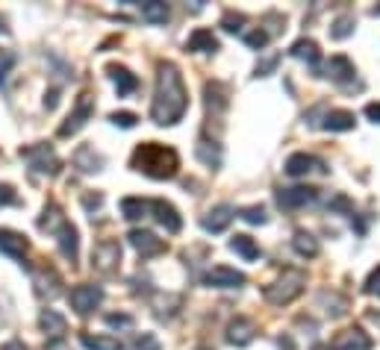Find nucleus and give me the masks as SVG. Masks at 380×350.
Instances as JSON below:
<instances>
[{
	"label": "nucleus",
	"mask_w": 380,
	"mask_h": 350,
	"mask_svg": "<svg viewBox=\"0 0 380 350\" xmlns=\"http://www.w3.org/2000/svg\"><path fill=\"white\" fill-rule=\"evenodd\" d=\"M189 106V94L183 86L174 62H159L157 68V92H154V104H151V121L157 127H171L186 115Z\"/></svg>",
	"instance_id": "1"
},
{
	"label": "nucleus",
	"mask_w": 380,
	"mask_h": 350,
	"mask_svg": "<svg viewBox=\"0 0 380 350\" xmlns=\"http://www.w3.org/2000/svg\"><path fill=\"white\" fill-rule=\"evenodd\" d=\"M136 171H142L145 177L151 180H171L180 168V156L177 150L168 144H159V142H142L133 150V159H130Z\"/></svg>",
	"instance_id": "2"
},
{
	"label": "nucleus",
	"mask_w": 380,
	"mask_h": 350,
	"mask_svg": "<svg viewBox=\"0 0 380 350\" xmlns=\"http://www.w3.org/2000/svg\"><path fill=\"white\" fill-rule=\"evenodd\" d=\"M304 286H307V274L298 268H286L271 286H266V300L274 306H286L304 292Z\"/></svg>",
	"instance_id": "3"
},
{
	"label": "nucleus",
	"mask_w": 380,
	"mask_h": 350,
	"mask_svg": "<svg viewBox=\"0 0 380 350\" xmlns=\"http://www.w3.org/2000/svg\"><path fill=\"white\" fill-rule=\"evenodd\" d=\"M21 159H27V165L32 168V174H44V177H56L59 174V156L51 144H30V147H21Z\"/></svg>",
	"instance_id": "4"
},
{
	"label": "nucleus",
	"mask_w": 380,
	"mask_h": 350,
	"mask_svg": "<svg viewBox=\"0 0 380 350\" xmlns=\"http://www.w3.org/2000/svg\"><path fill=\"white\" fill-rule=\"evenodd\" d=\"M118 265H121V244L118 242L104 239V242L94 244V250H92V268L97 274L112 277L115 271H118Z\"/></svg>",
	"instance_id": "5"
},
{
	"label": "nucleus",
	"mask_w": 380,
	"mask_h": 350,
	"mask_svg": "<svg viewBox=\"0 0 380 350\" xmlns=\"http://www.w3.org/2000/svg\"><path fill=\"white\" fill-rule=\"evenodd\" d=\"M68 300H71V309L77 315H89V312H94L97 306H101L104 289L94 286V282H80V286H74L68 292Z\"/></svg>",
	"instance_id": "6"
},
{
	"label": "nucleus",
	"mask_w": 380,
	"mask_h": 350,
	"mask_svg": "<svg viewBox=\"0 0 380 350\" xmlns=\"http://www.w3.org/2000/svg\"><path fill=\"white\" fill-rule=\"evenodd\" d=\"M92 115H94V97L92 94H80L74 112L59 127V139H68V136H74V132H80L82 127H86V121L92 118Z\"/></svg>",
	"instance_id": "7"
},
{
	"label": "nucleus",
	"mask_w": 380,
	"mask_h": 350,
	"mask_svg": "<svg viewBox=\"0 0 380 350\" xmlns=\"http://www.w3.org/2000/svg\"><path fill=\"white\" fill-rule=\"evenodd\" d=\"M204 282L209 289H239L245 286V274L236 268H227V265H212L204 274Z\"/></svg>",
	"instance_id": "8"
},
{
	"label": "nucleus",
	"mask_w": 380,
	"mask_h": 350,
	"mask_svg": "<svg viewBox=\"0 0 380 350\" xmlns=\"http://www.w3.org/2000/svg\"><path fill=\"white\" fill-rule=\"evenodd\" d=\"M286 174L289 177H307V174H327V165L319 156L309 154H292L286 159Z\"/></svg>",
	"instance_id": "9"
},
{
	"label": "nucleus",
	"mask_w": 380,
	"mask_h": 350,
	"mask_svg": "<svg viewBox=\"0 0 380 350\" xmlns=\"http://www.w3.org/2000/svg\"><path fill=\"white\" fill-rule=\"evenodd\" d=\"M327 350H372V339L362 332V327H348L330 342Z\"/></svg>",
	"instance_id": "10"
},
{
	"label": "nucleus",
	"mask_w": 380,
	"mask_h": 350,
	"mask_svg": "<svg viewBox=\"0 0 380 350\" xmlns=\"http://www.w3.org/2000/svg\"><path fill=\"white\" fill-rule=\"evenodd\" d=\"M316 197H319L316 189H309V186H292V189H280L277 192V204L283 206V209H301V206L312 204Z\"/></svg>",
	"instance_id": "11"
},
{
	"label": "nucleus",
	"mask_w": 380,
	"mask_h": 350,
	"mask_svg": "<svg viewBox=\"0 0 380 350\" xmlns=\"http://www.w3.org/2000/svg\"><path fill=\"white\" fill-rule=\"evenodd\" d=\"M127 239H130V244H133L145 259L159 256L162 250H165V242H162V239H157L151 230H130V236H127Z\"/></svg>",
	"instance_id": "12"
},
{
	"label": "nucleus",
	"mask_w": 380,
	"mask_h": 350,
	"mask_svg": "<svg viewBox=\"0 0 380 350\" xmlns=\"http://www.w3.org/2000/svg\"><path fill=\"white\" fill-rule=\"evenodd\" d=\"M233 215H236V209L230 204H219V206H212L201 218V227L207 232H224L230 227V221H233Z\"/></svg>",
	"instance_id": "13"
},
{
	"label": "nucleus",
	"mask_w": 380,
	"mask_h": 350,
	"mask_svg": "<svg viewBox=\"0 0 380 350\" xmlns=\"http://www.w3.org/2000/svg\"><path fill=\"white\" fill-rule=\"evenodd\" d=\"M321 77H330L333 82H339V86H348V82L357 77V68H354V62L348 56H330Z\"/></svg>",
	"instance_id": "14"
},
{
	"label": "nucleus",
	"mask_w": 380,
	"mask_h": 350,
	"mask_svg": "<svg viewBox=\"0 0 380 350\" xmlns=\"http://www.w3.org/2000/svg\"><path fill=\"white\" fill-rule=\"evenodd\" d=\"M257 336V324L251 318H233L227 327V342L236 347H247Z\"/></svg>",
	"instance_id": "15"
},
{
	"label": "nucleus",
	"mask_w": 380,
	"mask_h": 350,
	"mask_svg": "<svg viewBox=\"0 0 380 350\" xmlns=\"http://www.w3.org/2000/svg\"><path fill=\"white\" fill-rule=\"evenodd\" d=\"M106 74L115 82V89H118V97H127L139 89V77L133 71H127L124 65H106Z\"/></svg>",
	"instance_id": "16"
},
{
	"label": "nucleus",
	"mask_w": 380,
	"mask_h": 350,
	"mask_svg": "<svg viewBox=\"0 0 380 350\" xmlns=\"http://www.w3.org/2000/svg\"><path fill=\"white\" fill-rule=\"evenodd\" d=\"M151 209H154V215H157V221L168 230V232H180V227H183V218H180V212L168 204V200H151Z\"/></svg>",
	"instance_id": "17"
},
{
	"label": "nucleus",
	"mask_w": 380,
	"mask_h": 350,
	"mask_svg": "<svg viewBox=\"0 0 380 350\" xmlns=\"http://www.w3.org/2000/svg\"><path fill=\"white\" fill-rule=\"evenodd\" d=\"M30 250V242L24 236H18L15 230H0V254H6L12 259H24Z\"/></svg>",
	"instance_id": "18"
},
{
	"label": "nucleus",
	"mask_w": 380,
	"mask_h": 350,
	"mask_svg": "<svg viewBox=\"0 0 380 350\" xmlns=\"http://www.w3.org/2000/svg\"><path fill=\"white\" fill-rule=\"evenodd\" d=\"M186 50H192V54H216L219 50V39L212 36V30H195L192 36L186 39Z\"/></svg>",
	"instance_id": "19"
},
{
	"label": "nucleus",
	"mask_w": 380,
	"mask_h": 350,
	"mask_svg": "<svg viewBox=\"0 0 380 350\" xmlns=\"http://www.w3.org/2000/svg\"><path fill=\"white\" fill-rule=\"evenodd\" d=\"M289 54H292L295 59L307 62L312 71H319V59H321V54H319V44L312 42V39H298V42L289 47Z\"/></svg>",
	"instance_id": "20"
},
{
	"label": "nucleus",
	"mask_w": 380,
	"mask_h": 350,
	"mask_svg": "<svg viewBox=\"0 0 380 350\" xmlns=\"http://www.w3.org/2000/svg\"><path fill=\"white\" fill-rule=\"evenodd\" d=\"M354 124H357L354 112H348V109H330L324 118H321L319 127H324L330 132H345V130H354Z\"/></svg>",
	"instance_id": "21"
},
{
	"label": "nucleus",
	"mask_w": 380,
	"mask_h": 350,
	"mask_svg": "<svg viewBox=\"0 0 380 350\" xmlns=\"http://www.w3.org/2000/svg\"><path fill=\"white\" fill-rule=\"evenodd\" d=\"M74 165H77L82 174H97V171L104 168V156L94 154V147L82 144V147H77V154H74Z\"/></svg>",
	"instance_id": "22"
},
{
	"label": "nucleus",
	"mask_w": 380,
	"mask_h": 350,
	"mask_svg": "<svg viewBox=\"0 0 380 350\" xmlns=\"http://www.w3.org/2000/svg\"><path fill=\"white\" fill-rule=\"evenodd\" d=\"M56 239H59V250H62V256L65 259H71L77 262V250H80V236H77V227H71L68 221H65L56 232Z\"/></svg>",
	"instance_id": "23"
},
{
	"label": "nucleus",
	"mask_w": 380,
	"mask_h": 350,
	"mask_svg": "<svg viewBox=\"0 0 380 350\" xmlns=\"http://www.w3.org/2000/svg\"><path fill=\"white\" fill-rule=\"evenodd\" d=\"M32 286H36V294H47V297H54L59 294V274L51 271V268H39V271H32Z\"/></svg>",
	"instance_id": "24"
},
{
	"label": "nucleus",
	"mask_w": 380,
	"mask_h": 350,
	"mask_svg": "<svg viewBox=\"0 0 380 350\" xmlns=\"http://www.w3.org/2000/svg\"><path fill=\"white\" fill-rule=\"evenodd\" d=\"M39 324H42V330H44L51 339H62V336H65V330H68V321H65L56 309H42Z\"/></svg>",
	"instance_id": "25"
},
{
	"label": "nucleus",
	"mask_w": 380,
	"mask_h": 350,
	"mask_svg": "<svg viewBox=\"0 0 380 350\" xmlns=\"http://www.w3.org/2000/svg\"><path fill=\"white\" fill-rule=\"evenodd\" d=\"M292 247H295V254H298V256H307V259L319 256V250H321L319 239L312 236V232H307V230H298V232H295V239H292Z\"/></svg>",
	"instance_id": "26"
},
{
	"label": "nucleus",
	"mask_w": 380,
	"mask_h": 350,
	"mask_svg": "<svg viewBox=\"0 0 380 350\" xmlns=\"http://www.w3.org/2000/svg\"><path fill=\"white\" fill-rule=\"evenodd\" d=\"M195 154H197V159H201L204 165H209V168H219L221 165V147H219V142H209V139H197V147H195Z\"/></svg>",
	"instance_id": "27"
},
{
	"label": "nucleus",
	"mask_w": 380,
	"mask_h": 350,
	"mask_svg": "<svg viewBox=\"0 0 380 350\" xmlns=\"http://www.w3.org/2000/svg\"><path fill=\"white\" fill-rule=\"evenodd\" d=\"M139 9H142V18L147 21V24H165L168 21V4H159V0H147V4H139Z\"/></svg>",
	"instance_id": "28"
},
{
	"label": "nucleus",
	"mask_w": 380,
	"mask_h": 350,
	"mask_svg": "<svg viewBox=\"0 0 380 350\" xmlns=\"http://www.w3.org/2000/svg\"><path fill=\"white\" fill-rule=\"evenodd\" d=\"M230 250L239 254L242 259H247V262L259 259V247H257V242L251 236H233V239H230Z\"/></svg>",
	"instance_id": "29"
},
{
	"label": "nucleus",
	"mask_w": 380,
	"mask_h": 350,
	"mask_svg": "<svg viewBox=\"0 0 380 350\" xmlns=\"http://www.w3.org/2000/svg\"><path fill=\"white\" fill-rule=\"evenodd\" d=\"M121 212L127 221H139L151 212V200H142V197H124L121 200Z\"/></svg>",
	"instance_id": "30"
},
{
	"label": "nucleus",
	"mask_w": 380,
	"mask_h": 350,
	"mask_svg": "<svg viewBox=\"0 0 380 350\" xmlns=\"http://www.w3.org/2000/svg\"><path fill=\"white\" fill-rule=\"evenodd\" d=\"M80 344L86 350H124V344L118 339H112V336H92V332H82Z\"/></svg>",
	"instance_id": "31"
},
{
	"label": "nucleus",
	"mask_w": 380,
	"mask_h": 350,
	"mask_svg": "<svg viewBox=\"0 0 380 350\" xmlns=\"http://www.w3.org/2000/svg\"><path fill=\"white\" fill-rule=\"evenodd\" d=\"M227 106V89L221 82H207V109L221 112Z\"/></svg>",
	"instance_id": "32"
},
{
	"label": "nucleus",
	"mask_w": 380,
	"mask_h": 350,
	"mask_svg": "<svg viewBox=\"0 0 380 350\" xmlns=\"http://www.w3.org/2000/svg\"><path fill=\"white\" fill-rule=\"evenodd\" d=\"M354 27H357V21H354V15H339V18L330 24V39H336V42H342V39H348L351 32H354Z\"/></svg>",
	"instance_id": "33"
},
{
	"label": "nucleus",
	"mask_w": 380,
	"mask_h": 350,
	"mask_svg": "<svg viewBox=\"0 0 380 350\" xmlns=\"http://www.w3.org/2000/svg\"><path fill=\"white\" fill-rule=\"evenodd\" d=\"M62 224H65V218H62V212H59L56 204L47 206V209H44V218H39V227L47 230V232H59Z\"/></svg>",
	"instance_id": "34"
},
{
	"label": "nucleus",
	"mask_w": 380,
	"mask_h": 350,
	"mask_svg": "<svg viewBox=\"0 0 380 350\" xmlns=\"http://www.w3.org/2000/svg\"><path fill=\"white\" fill-rule=\"evenodd\" d=\"M239 218L247 224H266V206H242L239 209Z\"/></svg>",
	"instance_id": "35"
},
{
	"label": "nucleus",
	"mask_w": 380,
	"mask_h": 350,
	"mask_svg": "<svg viewBox=\"0 0 380 350\" xmlns=\"http://www.w3.org/2000/svg\"><path fill=\"white\" fill-rule=\"evenodd\" d=\"M242 39H245V44L247 47H254V50H262V47H266L269 44V32L266 30H254V32H242Z\"/></svg>",
	"instance_id": "36"
},
{
	"label": "nucleus",
	"mask_w": 380,
	"mask_h": 350,
	"mask_svg": "<svg viewBox=\"0 0 380 350\" xmlns=\"http://www.w3.org/2000/svg\"><path fill=\"white\" fill-rule=\"evenodd\" d=\"M109 121H112L115 127H121V130H133L139 118H136L133 112H112V115H109Z\"/></svg>",
	"instance_id": "37"
},
{
	"label": "nucleus",
	"mask_w": 380,
	"mask_h": 350,
	"mask_svg": "<svg viewBox=\"0 0 380 350\" xmlns=\"http://www.w3.org/2000/svg\"><path fill=\"white\" fill-rule=\"evenodd\" d=\"M242 24H245V15L242 12H227L224 18H221V27L227 32H242Z\"/></svg>",
	"instance_id": "38"
},
{
	"label": "nucleus",
	"mask_w": 380,
	"mask_h": 350,
	"mask_svg": "<svg viewBox=\"0 0 380 350\" xmlns=\"http://www.w3.org/2000/svg\"><path fill=\"white\" fill-rule=\"evenodd\" d=\"M277 65H280V56H277V54H271V56H266V59H259V62H257V77H269V74H274Z\"/></svg>",
	"instance_id": "39"
},
{
	"label": "nucleus",
	"mask_w": 380,
	"mask_h": 350,
	"mask_svg": "<svg viewBox=\"0 0 380 350\" xmlns=\"http://www.w3.org/2000/svg\"><path fill=\"white\" fill-rule=\"evenodd\" d=\"M18 204V194H15L12 186H6V182H0V206H12Z\"/></svg>",
	"instance_id": "40"
},
{
	"label": "nucleus",
	"mask_w": 380,
	"mask_h": 350,
	"mask_svg": "<svg viewBox=\"0 0 380 350\" xmlns=\"http://www.w3.org/2000/svg\"><path fill=\"white\" fill-rule=\"evenodd\" d=\"M136 350H159L157 336H151V332H142V336L136 339Z\"/></svg>",
	"instance_id": "41"
},
{
	"label": "nucleus",
	"mask_w": 380,
	"mask_h": 350,
	"mask_svg": "<svg viewBox=\"0 0 380 350\" xmlns=\"http://www.w3.org/2000/svg\"><path fill=\"white\" fill-rule=\"evenodd\" d=\"M12 62H15V56H12V54H6V50H0V86H4L6 71L12 68Z\"/></svg>",
	"instance_id": "42"
},
{
	"label": "nucleus",
	"mask_w": 380,
	"mask_h": 350,
	"mask_svg": "<svg viewBox=\"0 0 380 350\" xmlns=\"http://www.w3.org/2000/svg\"><path fill=\"white\" fill-rule=\"evenodd\" d=\"M106 324L109 327H133V318L130 315H106Z\"/></svg>",
	"instance_id": "43"
},
{
	"label": "nucleus",
	"mask_w": 380,
	"mask_h": 350,
	"mask_svg": "<svg viewBox=\"0 0 380 350\" xmlns=\"http://www.w3.org/2000/svg\"><path fill=\"white\" fill-rule=\"evenodd\" d=\"M366 292H369V294H374V292L380 294V268H374L372 277L366 280Z\"/></svg>",
	"instance_id": "44"
},
{
	"label": "nucleus",
	"mask_w": 380,
	"mask_h": 350,
	"mask_svg": "<svg viewBox=\"0 0 380 350\" xmlns=\"http://www.w3.org/2000/svg\"><path fill=\"white\" fill-rule=\"evenodd\" d=\"M366 118L374 121V124H380V104H369L366 106Z\"/></svg>",
	"instance_id": "45"
},
{
	"label": "nucleus",
	"mask_w": 380,
	"mask_h": 350,
	"mask_svg": "<svg viewBox=\"0 0 380 350\" xmlns=\"http://www.w3.org/2000/svg\"><path fill=\"white\" fill-rule=\"evenodd\" d=\"M0 350H27L21 342H9V344H4V347H0Z\"/></svg>",
	"instance_id": "46"
},
{
	"label": "nucleus",
	"mask_w": 380,
	"mask_h": 350,
	"mask_svg": "<svg viewBox=\"0 0 380 350\" xmlns=\"http://www.w3.org/2000/svg\"><path fill=\"white\" fill-rule=\"evenodd\" d=\"M195 350H209V347H195Z\"/></svg>",
	"instance_id": "47"
}]
</instances>
